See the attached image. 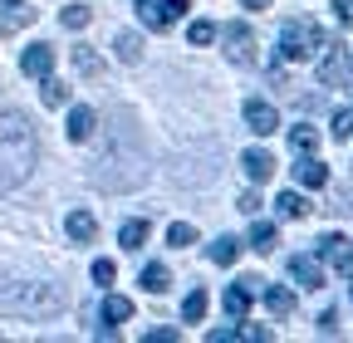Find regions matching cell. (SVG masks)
Returning a JSON list of instances; mask_svg holds the SVG:
<instances>
[{"mask_svg":"<svg viewBox=\"0 0 353 343\" xmlns=\"http://www.w3.org/2000/svg\"><path fill=\"white\" fill-rule=\"evenodd\" d=\"M34 20V10H15V15H6V25H0V30H20V25H30Z\"/></svg>","mask_w":353,"mask_h":343,"instance_id":"34","label":"cell"},{"mask_svg":"<svg viewBox=\"0 0 353 343\" xmlns=\"http://www.w3.org/2000/svg\"><path fill=\"white\" fill-rule=\"evenodd\" d=\"M176 338H182L176 329H152V333H148V343H176Z\"/></svg>","mask_w":353,"mask_h":343,"instance_id":"37","label":"cell"},{"mask_svg":"<svg viewBox=\"0 0 353 343\" xmlns=\"http://www.w3.org/2000/svg\"><path fill=\"white\" fill-rule=\"evenodd\" d=\"M221 50H226V59L231 64H250L255 54V34H250V25H241V20H231V25H221Z\"/></svg>","mask_w":353,"mask_h":343,"instance_id":"4","label":"cell"},{"mask_svg":"<svg viewBox=\"0 0 353 343\" xmlns=\"http://www.w3.org/2000/svg\"><path fill=\"white\" fill-rule=\"evenodd\" d=\"M206 304H211V299H206V289H192V294L182 299V324H201Z\"/></svg>","mask_w":353,"mask_h":343,"instance_id":"23","label":"cell"},{"mask_svg":"<svg viewBox=\"0 0 353 343\" xmlns=\"http://www.w3.org/2000/svg\"><path fill=\"white\" fill-rule=\"evenodd\" d=\"M167 245H176V250H187V245H196V226H187V221H176V226L167 231Z\"/></svg>","mask_w":353,"mask_h":343,"instance_id":"27","label":"cell"},{"mask_svg":"<svg viewBox=\"0 0 353 343\" xmlns=\"http://www.w3.org/2000/svg\"><path fill=\"white\" fill-rule=\"evenodd\" d=\"M138 54H143V39L132 34V30H123V34H118V59H123V64H138Z\"/></svg>","mask_w":353,"mask_h":343,"instance_id":"25","label":"cell"},{"mask_svg":"<svg viewBox=\"0 0 353 343\" xmlns=\"http://www.w3.org/2000/svg\"><path fill=\"white\" fill-rule=\"evenodd\" d=\"M94 231H99L94 211H83V206H79V211H69V216H64V236L79 240V245H83V240H94Z\"/></svg>","mask_w":353,"mask_h":343,"instance_id":"13","label":"cell"},{"mask_svg":"<svg viewBox=\"0 0 353 343\" xmlns=\"http://www.w3.org/2000/svg\"><path fill=\"white\" fill-rule=\"evenodd\" d=\"M74 69L79 74H99V54L88 50V45H74Z\"/></svg>","mask_w":353,"mask_h":343,"instance_id":"29","label":"cell"},{"mask_svg":"<svg viewBox=\"0 0 353 343\" xmlns=\"http://www.w3.org/2000/svg\"><path fill=\"white\" fill-rule=\"evenodd\" d=\"M236 211H245V216H255V211H260V196H255V191H245V196L236 201Z\"/></svg>","mask_w":353,"mask_h":343,"instance_id":"36","label":"cell"},{"mask_svg":"<svg viewBox=\"0 0 353 343\" xmlns=\"http://www.w3.org/2000/svg\"><path fill=\"white\" fill-rule=\"evenodd\" d=\"M59 309H64V289L59 284H10V289H0V314L50 319Z\"/></svg>","mask_w":353,"mask_h":343,"instance_id":"2","label":"cell"},{"mask_svg":"<svg viewBox=\"0 0 353 343\" xmlns=\"http://www.w3.org/2000/svg\"><path fill=\"white\" fill-rule=\"evenodd\" d=\"M241 250H245V245H241L236 236H216V240L206 245V255H211L216 265H236V260H241Z\"/></svg>","mask_w":353,"mask_h":343,"instance_id":"16","label":"cell"},{"mask_svg":"<svg viewBox=\"0 0 353 343\" xmlns=\"http://www.w3.org/2000/svg\"><path fill=\"white\" fill-rule=\"evenodd\" d=\"M10 6H20V0H10Z\"/></svg>","mask_w":353,"mask_h":343,"instance_id":"40","label":"cell"},{"mask_svg":"<svg viewBox=\"0 0 353 343\" xmlns=\"http://www.w3.org/2000/svg\"><path fill=\"white\" fill-rule=\"evenodd\" d=\"M20 69H25L30 79H50V69H54V50H50V45H30V50L20 54Z\"/></svg>","mask_w":353,"mask_h":343,"instance_id":"10","label":"cell"},{"mask_svg":"<svg viewBox=\"0 0 353 343\" xmlns=\"http://www.w3.org/2000/svg\"><path fill=\"white\" fill-rule=\"evenodd\" d=\"M245 10H270V0H241Z\"/></svg>","mask_w":353,"mask_h":343,"instance_id":"38","label":"cell"},{"mask_svg":"<svg viewBox=\"0 0 353 343\" xmlns=\"http://www.w3.org/2000/svg\"><path fill=\"white\" fill-rule=\"evenodd\" d=\"M128 319H132V299L108 294V299H103V324H128Z\"/></svg>","mask_w":353,"mask_h":343,"instance_id":"21","label":"cell"},{"mask_svg":"<svg viewBox=\"0 0 353 343\" xmlns=\"http://www.w3.org/2000/svg\"><path fill=\"white\" fill-rule=\"evenodd\" d=\"M319 333H324V338H334V333H339V314H334V309H329V314H319Z\"/></svg>","mask_w":353,"mask_h":343,"instance_id":"35","label":"cell"},{"mask_svg":"<svg viewBox=\"0 0 353 343\" xmlns=\"http://www.w3.org/2000/svg\"><path fill=\"white\" fill-rule=\"evenodd\" d=\"M314 50H324V30L314 20H290L280 30V64H304Z\"/></svg>","mask_w":353,"mask_h":343,"instance_id":"3","label":"cell"},{"mask_svg":"<svg viewBox=\"0 0 353 343\" xmlns=\"http://www.w3.org/2000/svg\"><path fill=\"white\" fill-rule=\"evenodd\" d=\"M265 309H270V314H290V309H294V289L270 284V289H265Z\"/></svg>","mask_w":353,"mask_h":343,"instance_id":"22","label":"cell"},{"mask_svg":"<svg viewBox=\"0 0 353 343\" xmlns=\"http://www.w3.org/2000/svg\"><path fill=\"white\" fill-rule=\"evenodd\" d=\"M290 275L299 280V289H324V265H319V255H290Z\"/></svg>","mask_w":353,"mask_h":343,"instance_id":"9","label":"cell"},{"mask_svg":"<svg viewBox=\"0 0 353 343\" xmlns=\"http://www.w3.org/2000/svg\"><path fill=\"white\" fill-rule=\"evenodd\" d=\"M94 127H99L94 108H69V138L74 143H88V138H94Z\"/></svg>","mask_w":353,"mask_h":343,"instance_id":"17","label":"cell"},{"mask_svg":"<svg viewBox=\"0 0 353 343\" xmlns=\"http://www.w3.org/2000/svg\"><path fill=\"white\" fill-rule=\"evenodd\" d=\"M294 182H299V187H324V182H329V167L309 152V157H299V167H294Z\"/></svg>","mask_w":353,"mask_h":343,"instance_id":"14","label":"cell"},{"mask_svg":"<svg viewBox=\"0 0 353 343\" xmlns=\"http://www.w3.org/2000/svg\"><path fill=\"white\" fill-rule=\"evenodd\" d=\"M187 39H192V45H211V39H221V30H216L211 20H196V25L187 30Z\"/></svg>","mask_w":353,"mask_h":343,"instance_id":"30","label":"cell"},{"mask_svg":"<svg viewBox=\"0 0 353 343\" xmlns=\"http://www.w3.org/2000/svg\"><path fill=\"white\" fill-rule=\"evenodd\" d=\"M275 211H280L285 221H304V216H309V196H304V191H280V196H275Z\"/></svg>","mask_w":353,"mask_h":343,"instance_id":"15","label":"cell"},{"mask_svg":"<svg viewBox=\"0 0 353 343\" xmlns=\"http://www.w3.org/2000/svg\"><path fill=\"white\" fill-rule=\"evenodd\" d=\"M64 94H69V89H64L59 79H39V98H44V108H59Z\"/></svg>","mask_w":353,"mask_h":343,"instance_id":"26","label":"cell"},{"mask_svg":"<svg viewBox=\"0 0 353 343\" xmlns=\"http://www.w3.org/2000/svg\"><path fill=\"white\" fill-rule=\"evenodd\" d=\"M118 240H123V250H143V240H148V221H123Z\"/></svg>","mask_w":353,"mask_h":343,"instance_id":"24","label":"cell"},{"mask_svg":"<svg viewBox=\"0 0 353 343\" xmlns=\"http://www.w3.org/2000/svg\"><path fill=\"white\" fill-rule=\"evenodd\" d=\"M113 275H118L113 260H94V280H99V284H113Z\"/></svg>","mask_w":353,"mask_h":343,"instance_id":"32","label":"cell"},{"mask_svg":"<svg viewBox=\"0 0 353 343\" xmlns=\"http://www.w3.org/2000/svg\"><path fill=\"white\" fill-rule=\"evenodd\" d=\"M334 15H339V25L353 30V0H334Z\"/></svg>","mask_w":353,"mask_h":343,"instance_id":"33","label":"cell"},{"mask_svg":"<svg viewBox=\"0 0 353 343\" xmlns=\"http://www.w3.org/2000/svg\"><path fill=\"white\" fill-rule=\"evenodd\" d=\"M348 79V54H343V45H334L329 54H324V64H319V83L324 89H334V83H343Z\"/></svg>","mask_w":353,"mask_h":343,"instance_id":"11","label":"cell"},{"mask_svg":"<svg viewBox=\"0 0 353 343\" xmlns=\"http://www.w3.org/2000/svg\"><path fill=\"white\" fill-rule=\"evenodd\" d=\"M334 138H339V143H348V138H353V113H348V108L334 118Z\"/></svg>","mask_w":353,"mask_h":343,"instance_id":"31","label":"cell"},{"mask_svg":"<svg viewBox=\"0 0 353 343\" xmlns=\"http://www.w3.org/2000/svg\"><path fill=\"white\" fill-rule=\"evenodd\" d=\"M314 255H319V260H324V265H334V270H343V275L353 270V250H348V240H343L339 231H329V236H319V240H314Z\"/></svg>","mask_w":353,"mask_h":343,"instance_id":"5","label":"cell"},{"mask_svg":"<svg viewBox=\"0 0 353 343\" xmlns=\"http://www.w3.org/2000/svg\"><path fill=\"white\" fill-rule=\"evenodd\" d=\"M314 147H319V133H314L309 123H294V127H290V152H294V157H309Z\"/></svg>","mask_w":353,"mask_h":343,"instance_id":"18","label":"cell"},{"mask_svg":"<svg viewBox=\"0 0 353 343\" xmlns=\"http://www.w3.org/2000/svg\"><path fill=\"white\" fill-rule=\"evenodd\" d=\"M59 20H64L69 30H83L88 20H94V10H88V6H64V10H59Z\"/></svg>","mask_w":353,"mask_h":343,"instance_id":"28","label":"cell"},{"mask_svg":"<svg viewBox=\"0 0 353 343\" xmlns=\"http://www.w3.org/2000/svg\"><path fill=\"white\" fill-rule=\"evenodd\" d=\"M143 10H148V15H143L148 30H167V25H176V20L192 10V0H148Z\"/></svg>","mask_w":353,"mask_h":343,"instance_id":"6","label":"cell"},{"mask_svg":"<svg viewBox=\"0 0 353 343\" xmlns=\"http://www.w3.org/2000/svg\"><path fill=\"white\" fill-rule=\"evenodd\" d=\"M138 284H143V289H152V294H162V289L172 284V275H167V265H162V260H152V265H143Z\"/></svg>","mask_w":353,"mask_h":343,"instance_id":"20","label":"cell"},{"mask_svg":"<svg viewBox=\"0 0 353 343\" xmlns=\"http://www.w3.org/2000/svg\"><path fill=\"white\" fill-rule=\"evenodd\" d=\"M241 172H245L250 182H270V172H275V157L265 152V147H250V152L241 157Z\"/></svg>","mask_w":353,"mask_h":343,"instance_id":"12","label":"cell"},{"mask_svg":"<svg viewBox=\"0 0 353 343\" xmlns=\"http://www.w3.org/2000/svg\"><path fill=\"white\" fill-rule=\"evenodd\" d=\"M255 294H260V280H250V275H245V280H236L226 294H221V304H226V314H231V319H245V309H250V299H255Z\"/></svg>","mask_w":353,"mask_h":343,"instance_id":"8","label":"cell"},{"mask_svg":"<svg viewBox=\"0 0 353 343\" xmlns=\"http://www.w3.org/2000/svg\"><path fill=\"white\" fill-rule=\"evenodd\" d=\"M245 123H250L255 138H270L280 127V113H275V103H265V98H245Z\"/></svg>","mask_w":353,"mask_h":343,"instance_id":"7","label":"cell"},{"mask_svg":"<svg viewBox=\"0 0 353 343\" xmlns=\"http://www.w3.org/2000/svg\"><path fill=\"white\" fill-rule=\"evenodd\" d=\"M275 245H280V231H275L270 221H255V226H250V250H255V255H270Z\"/></svg>","mask_w":353,"mask_h":343,"instance_id":"19","label":"cell"},{"mask_svg":"<svg viewBox=\"0 0 353 343\" xmlns=\"http://www.w3.org/2000/svg\"><path fill=\"white\" fill-rule=\"evenodd\" d=\"M34 167V127L25 113H0V191H10Z\"/></svg>","mask_w":353,"mask_h":343,"instance_id":"1","label":"cell"},{"mask_svg":"<svg viewBox=\"0 0 353 343\" xmlns=\"http://www.w3.org/2000/svg\"><path fill=\"white\" fill-rule=\"evenodd\" d=\"M138 6H148V0H138Z\"/></svg>","mask_w":353,"mask_h":343,"instance_id":"39","label":"cell"}]
</instances>
